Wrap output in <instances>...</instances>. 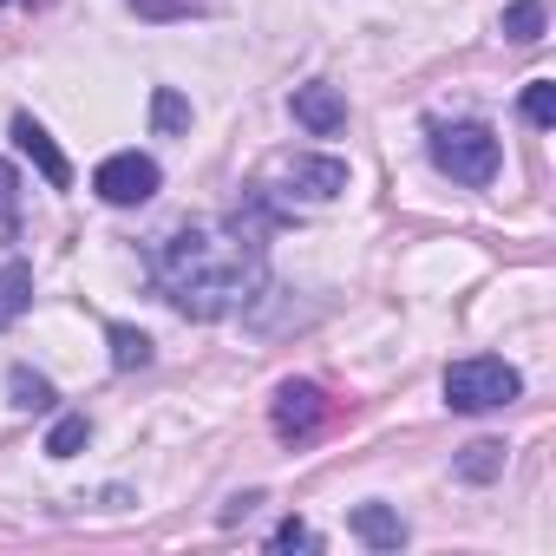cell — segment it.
Listing matches in <instances>:
<instances>
[{
	"label": "cell",
	"mask_w": 556,
	"mask_h": 556,
	"mask_svg": "<svg viewBox=\"0 0 556 556\" xmlns=\"http://www.w3.org/2000/svg\"><path fill=\"white\" fill-rule=\"evenodd\" d=\"M523 393V374L497 354H471V361H452L445 367V406L452 413H497Z\"/></svg>",
	"instance_id": "3"
},
{
	"label": "cell",
	"mask_w": 556,
	"mask_h": 556,
	"mask_svg": "<svg viewBox=\"0 0 556 556\" xmlns=\"http://www.w3.org/2000/svg\"><path fill=\"white\" fill-rule=\"evenodd\" d=\"M105 341H112V367H118V374H144V367L157 361V348H151V334H144V328L112 321V328H105Z\"/></svg>",
	"instance_id": "11"
},
{
	"label": "cell",
	"mask_w": 556,
	"mask_h": 556,
	"mask_svg": "<svg viewBox=\"0 0 556 556\" xmlns=\"http://www.w3.org/2000/svg\"><path fill=\"white\" fill-rule=\"evenodd\" d=\"M268 543H275V549H315L321 536H315L302 517H289V523H275V536H268Z\"/></svg>",
	"instance_id": "20"
},
{
	"label": "cell",
	"mask_w": 556,
	"mask_h": 556,
	"mask_svg": "<svg viewBox=\"0 0 556 556\" xmlns=\"http://www.w3.org/2000/svg\"><path fill=\"white\" fill-rule=\"evenodd\" d=\"M523 118H530L536 131L556 125V86H549V79H530V86H523Z\"/></svg>",
	"instance_id": "18"
},
{
	"label": "cell",
	"mask_w": 556,
	"mask_h": 556,
	"mask_svg": "<svg viewBox=\"0 0 556 556\" xmlns=\"http://www.w3.org/2000/svg\"><path fill=\"white\" fill-rule=\"evenodd\" d=\"M151 282H157V295L184 321H223V315L249 308L268 289L262 223H249L236 210L223 223H184V229L157 236V249H151Z\"/></svg>",
	"instance_id": "1"
},
{
	"label": "cell",
	"mask_w": 556,
	"mask_h": 556,
	"mask_svg": "<svg viewBox=\"0 0 556 556\" xmlns=\"http://www.w3.org/2000/svg\"><path fill=\"white\" fill-rule=\"evenodd\" d=\"M497 27H504L510 47H536V40H543V0H510Z\"/></svg>",
	"instance_id": "14"
},
{
	"label": "cell",
	"mask_w": 556,
	"mask_h": 556,
	"mask_svg": "<svg viewBox=\"0 0 556 556\" xmlns=\"http://www.w3.org/2000/svg\"><path fill=\"white\" fill-rule=\"evenodd\" d=\"M14 144H21V157H34V170H40L53 190H73V164H66V151L53 144V131H47L40 118L14 112Z\"/></svg>",
	"instance_id": "7"
},
{
	"label": "cell",
	"mask_w": 556,
	"mask_h": 556,
	"mask_svg": "<svg viewBox=\"0 0 556 556\" xmlns=\"http://www.w3.org/2000/svg\"><path fill=\"white\" fill-rule=\"evenodd\" d=\"M157 184H164V170H157L144 151H112V157L92 170V190H99L112 210H138V203H151Z\"/></svg>",
	"instance_id": "5"
},
{
	"label": "cell",
	"mask_w": 556,
	"mask_h": 556,
	"mask_svg": "<svg viewBox=\"0 0 556 556\" xmlns=\"http://www.w3.org/2000/svg\"><path fill=\"white\" fill-rule=\"evenodd\" d=\"M504 458H510V452H504L497 439H471V445L458 452V465H452V471H458L465 484H491V478H504Z\"/></svg>",
	"instance_id": "12"
},
{
	"label": "cell",
	"mask_w": 556,
	"mask_h": 556,
	"mask_svg": "<svg viewBox=\"0 0 556 556\" xmlns=\"http://www.w3.org/2000/svg\"><path fill=\"white\" fill-rule=\"evenodd\" d=\"M354 536H361L367 549H400V543H406V523H400V510H387V504H361V510H354Z\"/></svg>",
	"instance_id": "9"
},
{
	"label": "cell",
	"mask_w": 556,
	"mask_h": 556,
	"mask_svg": "<svg viewBox=\"0 0 556 556\" xmlns=\"http://www.w3.org/2000/svg\"><path fill=\"white\" fill-rule=\"evenodd\" d=\"M255 504H262V497H255V491H242V497H229V510H223V523H236V517H249V510H255Z\"/></svg>",
	"instance_id": "21"
},
{
	"label": "cell",
	"mask_w": 556,
	"mask_h": 556,
	"mask_svg": "<svg viewBox=\"0 0 556 556\" xmlns=\"http://www.w3.org/2000/svg\"><path fill=\"white\" fill-rule=\"evenodd\" d=\"M21 236V170L0 157V242Z\"/></svg>",
	"instance_id": "17"
},
{
	"label": "cell",
	"mask_w": 556,
	"mask_h": 556,
	"mask_svg": "<svg viewBox=\"0 0 556 556\" xmlns=\"http://www.w3.org/2000/svg\"><path fill=\"white\" fill-rule=\"evenodd\" d=\"M268 190H282L289 203H295V197H302V203H334V197L348 190V164L302 151V157H282V164L268 170Z\"/></svg>",
	"instance_id": "4"
},
{
	"label": "cell",
	"mask_w": 556,
	"mask_h": 556,
	"mask_svg": "<svg viewBox=\"0 0 556 556\" xmlns=\"http://www.w3.org/2000/svg\"><path fill=\"white\" fill-rule=\"evenodd\" d=\"M151 125H157V138L190 131V99H184L177 86H157V92H151Z\"/></svg>",
	"instance_id": "15"
},
{
	"label": "cell",
	"mask_w": 556,
	"mask_h": 556,
	"mask_svg": "<svg viewBox=\"0 0 556 556\" xmlns=\"http://www.w3.org/2000/svg\"><path fill=\"white\" fill-rule=\"evenodd\" d=\"M86 439H92V419H86V413H66V419L47 432V458H79Z\"/></svg>",
	"instance_id": "16"
},
{
	"label": "cell",
	"mask_w": 556,
	"mask_h": 556,
	"mask_svg": "<svg viewBox=\"0 0 556 556\" xmlns=\"http://www.w3.org/2000/svg\"><path fill=\"white\" fill-rule=\"evenodd\" d=\"M8 393H14V406H21V413H53V406H60L53 380H47V374H34V367H14V374H8Z\"/></svg>",
	"instance_id": "13"
},
{
	"label": "cell",
	"mask_w": 556,
	"mask_h": 556,
	"mask_svg": "<svg viewBox=\"0 0 556 556\" xmlns=\"http://www.w3.org/2000/svg\"><path fill=\"white\" fill-rule=\"evenodd\" d=\"M210 0H131V14L138 21H190V14H203Z\"/></svg>",
	"instance_id": "19"
},
{
	"label": "cell",
	"mask_w": 556,
	"mask_h": 556,
	"mask_svg": "<svg viewBox=\"0 0 556 556\" xmlns=\"http://www.w3.org/2000/svg\"><path fill=\"white\" fill-rule=\"evenodd\" d=\"M27 308H34V268L27 262H8V268H0V334H8Z\"/></svg>",
	"instance_id": "10"
},
{
	"label": "cell",
	"mask_w": 556,
	"mask_h": 556,
	"mask_svg": "<svg viewBox=\"0 0 556 556\" xmlns=\"http://www.w3.org/2000/svg\"><path fill=\"white\" fill-rule=\"evenodd\" d=\"M289 112H295V125H302V131H315V138L348 131V99H341L334 86H295Z\"/></svg>",
	"instance_id": "8"
},
{
	"label": "cell",
	"mask_w": 556,
	"mask_h": 556,
	"mask_svg": "<svg viewBox=\"0 0 556 556\" xmlns=\"http://www.w3.org/2000/svg\"><path fill=\"white\" fill-rule=\"evenodd\" d=\"M321 419H328V400H321L315 380H282V387H275V406H268L275 439H289V445H295V439H315Z\"/></svg>",
	"instance_id": "6"
},
{
	"label": "cell",
	"mask_w": 556,
	"mask_h": 556,
	"mask_svg": "<svg viewBox=\"0 0 556 556\" xmlns=\"http://www.w3.org/2000/svg\"><path fill=\"white\" fill-rule=\"evenodd\" d=\"M497 131L491 125H478V118H458V125H432V164L452 177V184H471V190H484L491 177H497Z\"/></svg>",
	"instance_id": "2"
}]
</instances>
